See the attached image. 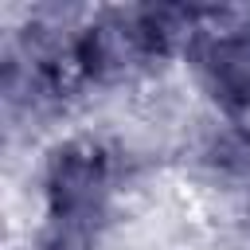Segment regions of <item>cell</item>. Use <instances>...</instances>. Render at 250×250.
Listing matches in <instances>:
<instances>
[{
  "instance_id": "1",
  "label": "cell",
  "mask_w": 250,
  "mask_h": 250,
  "mask_svg": "<svg viewBox=\"0 0 250 250\" xmlns=\"http://www.w3.org/2000/svg\"><path fill=\"white\" fill-rule=\"evenodd\" d=\"M207 8L129 4L74 20V66L82 86H129L164 59L188 55Z\"/></svg>"
},
{
  "instance_id": "3",
  "label": "cell",
  "mask_w": 250,
  "mask_h": 250,
  "mask_svg": "<svg viewBox=\"0 0 250 250\" xmlns=\"http://www.w3.org/2000/svg\"><path fill=\"white\" fill-rule=\"evenodd\" d=\"M188 62L203 94L230 121H250V12L207 8Z\"/></svg>"
},
{
  "instance_id": "2",
  "label": "cell",
  "mask_w": 250,
  "mask_h": 250,
  "mask_svg": "<svg viewBox=\"0 0 250 250\" xmlns=\"http://www.w3.org/2000/svg\"><path fill=\"white\" fill-rule=\"evenodd\" d=\"M121 188H125V156L117 145L94 133L62 137L47 148L39 176L43 223L109 234Z\"/></svg>"
},
{
  "instance_id": "4",
  "label": "cell",
  "mask_w": 250,
  "mask_h": 250,
  "mask_svg": "<svg viewBox=\"0 0 250 250\" xmlns=\"http://www.w3.org/2000/svg\"><path fill=\"white\" fill-rule=\"evenodd\" d=\"M203 164L227 184H250V121H227L203 145Z\"/></svg>"
}]
</instances>
